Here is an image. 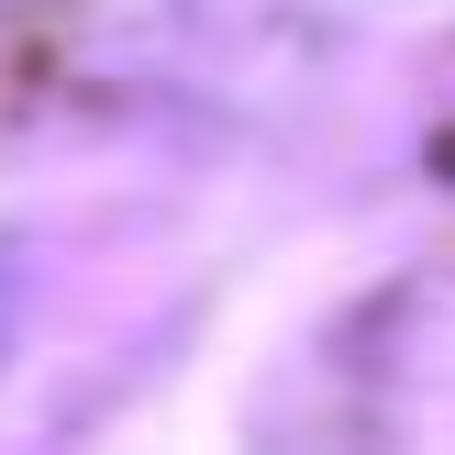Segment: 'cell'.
<instances>
[{"instance_id":"cell-1","label":"cell","mask_w":455,"mask_h":455,"mask_svg":"<svg viewBox=\"0 0 455 455\" xmlns=\"http://www.w3.org/2000/svg\"><path fill=\"white\" fill-rule=\"evenodd\" d=\"M12 323H22V278H12V256H0V355H12Z\"/></svg>"}]
</instances>
